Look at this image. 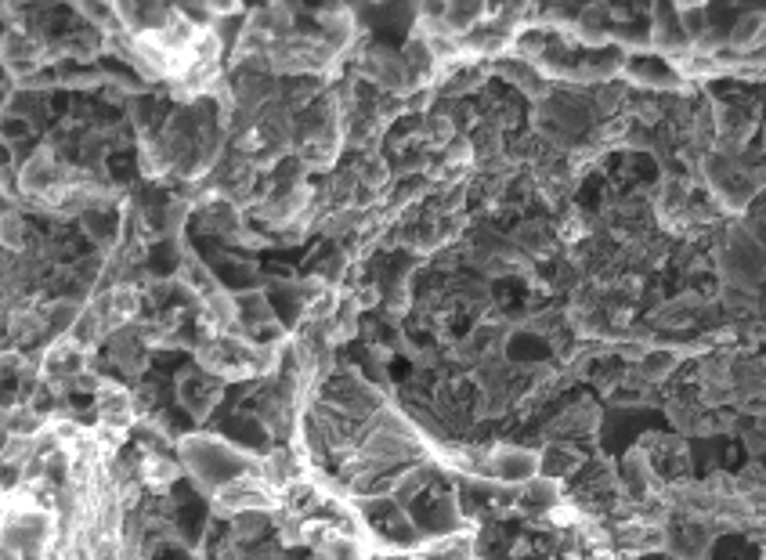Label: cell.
I'll return each instance as SVG.
<instances>
[{"label": "cell", "mask_w": 766, "mask_h": 560, "mask_svg": "<svg viewBox=\"0 0 766 560\" xmlns=\"http://www.w3.org/2000/svg\"><path fill=\"white\" fill-rule=\"evenodd\" d=\"M698 171L705 189L712 192V206L720 214H731V217H742L748 211V203L756 200L763 181L752 177V171L742 163V155H726V152H701L698 160Z\"/></svg>", "instance_id": "cell-1"}, {"label": "cell", "mask_w": 766, "mask_h": 560, "mask_svg": "<svg viewBox=\"0 0 766 560\" xmlns=\"http://www.w3.org/2000/svg\"><path fill=\"white\" fill-rule=\"evenodd\" d=\"M622 80H626V87L644 90V95H687V90H694V87H687L680 80V73L672 69L666 58H658V55L629 58L626 62V73H622Z\"/></svg>", "instance_id": "cell-2"}, {"label": "cell", "mask_w": 766, "mask_h": 560, "mask_svg": "<svg viewBox=\"0 0 766 560\" xmlns=\"http://www.w3.org/2000/svg\"><path fill=\"white\" fill-rule=\"evenodd\" d=\"M315 22H319V36L326 41L336 55L347 58L350 51L362 44V22L355 15V8L344 4V0H333V4L319 8L315 11Z\"/></svg>", "instance_id": "cell-3"}, {"label": "cell", "mask_w": 766, "mask_h": 560, "mask_svg": "<svg viewBox=\"0 0 766 560\" xmlns=\"http://www.w3.org/2000/svg\"><path fill=\"white\" fill-rule=\"evenodd\" d=\"M539 474V452L521 445H492L485 452V477L499 485H525Z\"/></svg>", "instance_id": "cell-4"}, {"label": "cell", "mask_w": 766, "mask_h": 560, "mask_svg": "<svg viewBox=\"0 0 766 560\" xmlns=\"http://www.w3.org/2000/svg\"><path fill=\"white\" fill-rule=\"evenodd\" d=\"M220 387H225V384H220L217 376L203 373V369H196V373H181V376H177V398H181V406H185L192 416H196V420H206V416H211V412L217 409Z\"/></svg>", "instance_id": "cell-5"}, {"label": "cell", "mask_w": 766, "mask_h": 560, "mask_svg": "<svg viewBox=\"0 0 766 560\" xmlns=\"http://www.w3.org/2000/svg\"><path fill=\"white\" fill-rule=\"evenodd\" d=\"M612 8L607 4H590V8H582L575 19H571L568 25V36L575 41V47H604V44H612Z\"/></svg>", "instance_id": "cell-6"}, {"label": "cell", "mask_w": 766, "mask_h": 560, "mask_svg": "<svg viewBox=\"0 0 766 560\" xmlns=\"http://www.w3.org/2000/svg\"><path fill=\"white\" fill-rule=\"evenodd\" d=\"M726 47L742 58L763 55V11L759 8H752L745 15H737V22H731V30H726Z\"/></svg>", "instance_id": "cell-7"}, {"label": "cell", "mask_w": 766, "mask_h": 560, "mask_svg": "<svg viewBox=\"0 0 766 560\" xmlns=\"http://www.w3.org/2000/svg\"><path fill=\"white\" fill-rule=\"evenodd\" d=\"M510 246H514V250L521 254V257L539 260V257H550L561 243H557L553 225H542V220H525V225L510 236Z\"/></svg>", "instance_id": "cell-8"}, {"label": "cell", "mask_w": 766, "mask_h": 560, "mask_svg": "<svg viewBox=\"0 0 766 560\" xmlns=\"http://www.w3.org/2000/svg\"><path fill=\"white\" fill-rule=\"evenodd\" d=\"M84 236L98 246L101 254H112L116 246L123 243V220L116 217V211H84Z\"/></svg>", "instance_id": "cell-9"}, {"label": "cell", "mask_w": 766, "mask_h": 560, "mask_svg": "<svg viewBox=\"0 0 766 560\" xmlns=\"http://www.w3.org/2000/svg\"><path fill=\"white\" fill-rule=\"evenodd\" d=\"M181 477V466L166 452H141L138 455V485L149 492H166Z\"/></svg>", "instance_id": "cell-10"}, {"label": "cell", "mask_w": 766, "mask_h": 560, "mask_svg": "<svg viewBox=\"0 0 766 560\" xmlns=\"http://www.w3.org/2000/svg\"><path fill=\"white\" fill-rule=\"evenodd\" d=\"M25 246H30V225H25L22 211H19V206L0 211V250L25 254Z\"/></svg>", "instance_id": "cell-11"}, {"label": "cell", "mask_w": 766, "mask_h": 560, "mask_svg": "<svg viewBox=\"0 0 766 560\" xmlns=\"http://www.w3.org/2000/svg\"><path fill=\"white\" fill-rule=\"evenodd\" d=\"M30 134H33L30 120H22V116H11V112L0 109V141H4V146H22Z\"/></svg>", "instance_id": "cell-12"}, {"label": "cell", "mask_w": 766, "mask_h": 560, "mask_svg": "<svg viewBox=\"0 0 766 560\" xmlns=\"http://www.w3.org/2000/svg\"><path fill=\"white\" fill-rule=\"evenodd\" d=\"M677 11H691V8H705V0H669Z\"/></svg>", "instance_id": "cell-13"}, {"label": "cell", "mask_w": 766, "mask_h": 560, "mask_svg": "<svg viewBox=\"0 0 766 560\" xmlns=\"http://www.w3.org/2000/svg\"><path fill=\"white\" fill-rule=\"evenodd\" d=\"M0 33H4V30H0Z\"/></svg>", "instance_id": "cell-14"}]
</instances>
